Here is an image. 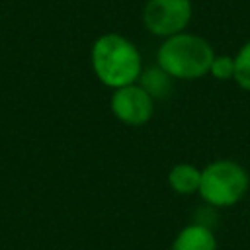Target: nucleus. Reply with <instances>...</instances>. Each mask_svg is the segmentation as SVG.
<instances>
[{
  "label": "nucleus",
  "mask_w": 250,
  "mask_h": 250,
  "mask_svg": "<svg viewBox=\"0 0 250 250\" xmlns=\"http://www.w3.org/2000/svg\"><path fill=\"white\" fill-rule=\"evenodd\" d=\"M92 68L102 84L117 90L135 84L143 72L137 47L119 33H105L92 47Z\"/></svg>",
  "instance_id": "nucleus-1"
},
{
  "label": "nucleus",
  "mask_w": 250,
  "mask_h": 250,
  "mask_svg": "<svg viewBox=\"0 0 250 250\" xmlns=\"http://www.w3.org/2000/svg\"><path fill=\"white\" fill-rule=\"evenodd\" d=\"M215 59L213 47L199 35L176 33L166 37L156 53V62L172 78L195 80L209 72Z\"/></svg>",
  "instance_id": "nucleus-2"
},
{
  "label": "nucleus",
  "mask_w": 250,
  "mask_h": 250,
  "mask_svg": "<svg viewBox=\"0 0 250 250\" xmlns=\"http://www.w3.org/2000/svg\"><path fill=\"white\" fill-rule=\"evenodd\" d=\"M248 172L234 160H215L201 170L199 195L215 207H230L248 191Z\"/></svg>",
  "instance_id": "nucleus-3"
},
{
  "label": "nucleus",
  "mask_w": 250,
  "mask_h": 250,
  "mask_svg": "<svg viewBox=\"0 0 250 250\" xmlns=\"http://www.w3.org/2000/svg\"><path fill=\"white\" fill-rule=\"evenodd\" d=\"M189 18V0H148L143 10L145 27L158 37H172L182 33Z\"/></svg>",
  "instance_id": "nucleus-4"
},
{
  "label": "nucleus",
  "mask_w": 250,
  "mask_h": 250,
  "mask_svg": "<svg viewBox=\"0 0 250 250\" xmlns=\"http://www.w3.org/2000/svg\"><path fill=\"white\" fill-rule=\"evenodd\" d=\"M111 111L125 125H131V127L145 125L152 117L154 100L139 84H129L113 92Z\"/></svg>",
  "instance_id": "nucleus-5"
},
{
  "label": "nucleus",
  "mask_w": 250,
  "mask_h": 250,
  "mask_svg": "<svg viewBox=\"0 0 250 250\" xmlns=\"http://www.w3.org/2000/svg\"><path fill=\"white\" fill-rule=\"evenodd\" d=\"M172 250H217V240L207 227L188 225L174 238Z\"/></svg>",
  "instance_id": "nucleus-6"
},
{
  "label": "nucleus",
  "mask_w": 250,
  "mask_h": 250,
  "mask_svg": "<svg viewBox=\"0 0 250 250\" xmlns=\"http://www.w3.org/2000/svg\"><path fill=\"white\" fill-rule=\"evenodd\" d=\"M139 86L152 98V100H164L170 96L172 86H174V78L162 70L160 66H152L141 72L139 76Z\"/></svg>",
  "instance_id": "nucleus-7"
},
{
  "label": "nucleus",
  "mask_w": 250,
  "mask_h": 250,
  "mask_svg": "<svg viewBox=\"0 0 250 250\" xmlns=\"http://www.w3.org/2000/svg\"><path fill=\"white\" fill-rule=\"evenodd\" d=\"M168 184L176 193L189 195L199 191L201 184V170H197L193 164H176L168 172Z\"/></svg>",
  "instance_id": "nucleus-8"
},
{
  "label": "nucleus",
  "mask_w": 250,
  "mask_h": 250,
  "mask_svg": "<svg viewBox=\"0 0 250 250\" xmlns=\"http://www.w3.org/2000/svg\"><path fill=\"white\" fill-rule=\"evenodd\" d=\"M234 80L250 92V41H246L234 57Z\"/></svg>",
  "instance_id": "nucleus-9"
},
{
  "label": "nucleus",
  "mask_w": 250,
  "mask_h": 250,
  "mask_svg": "<svg viewBox=\"0 0 250 250\" xmlns=\"http://www.w3.org/2000/svg\"><path fill=\"white\" fill-rule=\"evenodd\" d=\"M209 72L217 80H230V78H234V57H229V55L215 57L213 62H211Z\"/></svg>",
  "instance_id": "nucleus-10"
}]
</instances>
